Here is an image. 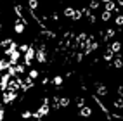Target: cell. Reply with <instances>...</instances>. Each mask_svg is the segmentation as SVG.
<instances>
[{
  "label": "cell",
  "instance_id": "1",
  "mask_svg": "<svg viewBox=\"0 0 123 121\" xmlns=\"http://www.w3.org/2000/svg\"><path fill=\"white\" fill-rule=\"evenodd\" d=\"M16 97H18V92H5L4 93V99H2V102L4 104H11V102H14L16 100Z\"/></svg>",
  "mask_w": 123,
  "mask_h": 121
},
{
  "label": "cell",
  "instance_id": "2",
  "mask_svg": "<svg viewBox=\"0 0 123 121\" xmlns=\"http://www.w3.org/2000/svg\"><path fill=\"white\" fill-rule=\"evenodd\" d=\"M21 52L19 50H12L9 55H7V57H9V61H11V64H18V61H19V57H21Z\"/></svg>",
  "mask_w": 123,
  "mask_h": 121
},
{
  "label": "cell",
  "instance_id": "3",
  "mask_svg": "<svg viewBox=\"0 0 123 121\" xmlns=\"http://www.w3.org/2000/svg\"><path fill=\"white\" fill-rule=\"evenodd\" d=\"M95 92H97V97H104V95H108V88L101 83H95Z\"/></svg>",
  "mask_w": 123,
  "mask_h": 121
},
{
  "label": "cell",
  "instance_id": "4",
  "mask_svg": "<svg viewBox=\"0 0 123 121\" xmlns=\"http://www.w3.org/2000/svg\"><path fill=\"white\" fill-rule=\"evenodd\" d=\"M35 57H37V61L38 62H45L47 61V54H45V50H42V48H37V54H35Z\"/></svg>",
  "mask_w": 123,
  "mask_h": 121
},
{
  "label": "cell",
  "instance_id": "5",
  "mask_svg": "<svg viewBox=\"0 0 123 121\" xmlns=\"http://www.w3.org/2000/svg\"><path fill=\"white\" fill-rule=\"evenodd\" d=\"M108 48H109V50H113L114 54H120V50L123 48V45H121V42H111Z\"/></svg>",
  "mask_w": 123,
  "mask_h": 121
},
{
  "label": "cell",
  "instance_id": "6",
  "mask_svg": "<svg viewBox=\"0 0 123 121\" xmlns=\"http://www.w3.org/2000/svg\"><path fill=\"white\" fill-rule=\"evenodd\" d=\"M24 28H26V24H24L21 19H18V21H16V24H14V31H16L18 35H21V33H23V31H24Z\"/></svg>",
  "mask_w": 123,
  "mask_h": 121
},
{
  "label": "cell",
  "instance_id": "7",
  "mask_svg": "<svg viewBox=\"0 0 123 121\" xmlns=\"http://www.w3.org/2000/svg\"><path fill=\"white\" fill-rule=\"evenodd\" d=\"M31 86H33V80H31L30 76H26L23 80V83H21V88H23V90H30Z\"/></svg>",
  "mask_w": 123,
  "mask_h": 121
},
{
  "label": "cell",
  "instance_id": "8",
  "mask_svg": "<svg viewBox=\"0 0 123 121\" xmlns=\"http://www.w3.org/2000/svg\"><path fill=\"white\" fill-rule=\"evenodd\" d=\"M35 54H37V50H35L33 47H30L28 52L24 54V61H33V59H35Z\"/></svg>",
  "mask_w": 123,
  "mask_h": 121
},
{
  "label": "cell",
  "instance_id": "9",
  "mask_svg": "<svg viewBox=\"0 0 123 121\" xmlns=\"http://www.w3.org/2000/svg\"><path fill=\"white\" fill-rule=\"evenodd\" d=\"M80 116H83V118H90L92 116V109L83 106V107H80Z\"/></svg>",
  "mask_w": 123,
  "mask_h": 121
},
{
  "label": "cell",
  "instance_id": "10",
  "mask_svg": "<svg viewBox=\"0 0 123 121\" xmlns=\"http://www.w3.org/2000/svg\"><path fill=\"white\" fill-rule=\"evenodd\" d=\"M9 66H11V61L9 59H0V75H2Z\"/></svg>",
  "mask_w": 123,
  "mask_h": 121
},
{
  "label": "cell",
  "instance_id": "11",
  "mask_svg": "<svg viewBox=\"0 0 123 121\" xmlns=\"http://www.w3.org/2000/svg\"><path fill=\"white\" fill-rule=\"evenodd\" d=\"M49 112H50V107H49L47 104H42V107L38 109V114L43 118V116H47V114H49Z\"/></svg>",
  "mask_w": 123,
  "mask_h": 121
},
{
  "label": "cell",
  "instance_id": "12",
  "mask_svg": "<svg viewBox=\"0 0 123 121\" xmlns=\"http://www.w3.org/2000/svg\"><path fill=\"white\" fill-rule=\"evenodd\" d=\"M113 106L116 107V109H123V97H118V99H114Z\"/></svg>",
  "mask_w": 123,
  "mask_h": 121
},
{
  "label": "cell",
  "instance_id": "13",
  "mask_svg": "<svg viewBox=\"0 0 123 121\" xmlns=\"http://www.w3.org/2000/svg\"><path fill=\"white\" fill-rule=\"evenodd\" d=\"M113 57H114V52H113V50H109V48H108V50H106V54H104V61L111 62V61H113Z\"/></svg>",
  "mask_w": 123,
  "mask_h": 121
},
{
  "label": "cell",
  "instance_id": "14",
  "mask_svg": "<svg viewBox=\"0 0 123 121\" xmlns=\"http://www.w3.org/2000/svg\"><path fill=\"white\" fill-rule=\"evenodd\" d=\"M11 45H12V40H11V38H5V40L0 42V47H2V48H9Z\"/></svg>",
  "mask_w": 123,
  "mask_h": 121
},
{
  "label": "cell",
  "instance_id": "15",
  "mask_svg": "<svg viewBox=\"0 0 123 121\" xmlns=\"http://www.w3.org/2000/svg\"><path fill=\"white\" fill-rule=\"evenodd\" d=\"M28 5H30V11H37L38 9V0H30V2H28Z\"/></svg>",
  "mask_w": 123,
  "mask_h": 121
},
{
  "label": "cell",
  "instance_id": "16",
  "mask_svg": "<svg viewBox=\"0 0 123 121\" xmlns=\"http://www.w3.org/2000/svg\"><path fill=\"white\" fill-rule=\"evenodd\" d=\"M28 76H30L31 80H35V78L40 76V73H38V69H30V71H28Z\"/></svg>",
  "mask_w": 123,
  "mask_h": 121
},
{
  "label": "cell",
  "instance_id": "17",
  "mask_svg": "<svg viewBox=\"0 0 123 121\" xmlns=\"http://www.w3.org/2000/svg\"><path fill=\"white\" fill-rule=\"evenodd\" d=\"M62 80H64L62 76H54V78H52V83H54L55 86H61V85H62Z\"/></svg>",
  "mask_w": 123,
  "mask_h": 121
},
{
  "label": "cell",
  "instance_id": "18",
  "mask_svg": "<svg viewBox=\"0 0 123 121\" xmlns=\"http://www.w3.org/2000/svg\"><path fill=\"white\" fill-rule=\"evenodd\" d=\"M59 104H61V107H68L69 106V99H68V97H61Z\"/></svg>",
  "mask_w": 123,
  "mask_h": 121
},
{
  "label": "cell",
  "instance_id": "19",
  "mask_svg": "<svg viewBox=\"0 0 123 121\" xmlns=\"http://www.w3.org/2000/svg\"><path fill=\"white\" fill-rule=\"evenodd\" d=\"M73 14H75L73 7H66V9H64V16H66V17H73Z\"/></svg>",
  "mask_w": 123,
  "mask_h": 121
},
{
  "label": "cell",
  "instance_id": "20",
  "mask_svg": "<svg viewBox=\"0 0 123 121\" xmlns=\"http://www.w3.org/2000/svg\"><path fill=\"white\" fill-rule=\"evenodd\" d=\"M101 19H102L104 23H108V21L111 19V12H108V11H104V12L101 14Z\"/></svg>",
  "mask_w": 123,
  "mask_h": 121
},
{
  "label": "cell",
  "instance_id": "21",
  "mask_svg": "<svg viewBox=\"0 0 123 121\" xmlns=\"http://www.w3.org/2000/svg\"><path fill=\"white\" fill-rule=\"evenodd\" d=\"M28 48H30V45H28V43H23V45H19V47H18V50H19L21 54H26V52H28Z\"/></svg>",
  "mask_w": 123,
  "mask_h": 121
},
{
  "label": "cell",
  "instance_id": "22",
  "mask_svg": "<svg viewBox=\"0 0 123 121\" xmlns=\"http://www.w3.org/2000/svg\"><path fill=\"white\" fill-rule=\"evenodd\" d=\"M81 16H83V12H81V11H75V14H73V21H80L81 19Z\"/></svg>",
  "mask_w": 123,
  "mask_h": 121
},
{
  "label": "cell",
  "instance_id": "23",
  "mask_svg": "<svg viewBox=\"0 0 123 121\" xmlns=\"http://www.w3.org/2000/svg\"><path fill=\"white\" fill-rule=\"evenodd\" d=\"M114 68H116V69L123 68V59H121V57H116V59H114Z\"/></svg>",
  "mask_w": 123,
  "mask_h": 121
},
{
  "label": "cell",
  "instance_id": "24",
  "mask_svg": "<svg viewBox=\"0 0 123 121\" xmlns=\"http://www.w3.org/2000/svg\"><path fill=\"white\" fill-rule=\"evenodd\" d=\"M114 35H116V31H114L113 28H109L108 31H106V38H113Z\"/></svg>",
  "mask_w": 123,
  "mask_h": 121
},
{
  "label": "cell",
  "instance_id": "25",
  "mask_svg": "<svg viewBox=\"0 0 123 121\" xmlns=\"http://www.w3.org/2000/svg\"><path fill=\"white\" fill-rule=\"evenodd\" d=\"M116 26H123V14L116 16Z\"/></svg>",
  "mask_w": 123,
  "mask_h": 121
},
{
  "label": "cell",
  "instance_id": "26",
  "mask_svg": "<svg viewBox=\"0 0 123 121\" xmlns=\"http://www.w3.org/2000/svg\"><path fill=\"white\" fill-rule=\"evenodd\" d=\"M31 116H33V114H31L30 111H24V112H21V118H23V119H28V118H31Z\"/></svg>",
  "mask_w": 123,
  "mask_h": 121
},
{
  "label": "cell",
  "instance_id": "27",
  "mask_svg": "<svg viewBox=\"0 0 123 121\" xmlns=\"http://www.w3.org/2000/svg\"><path fill=\"white\" fill-rule=\"evenodd\" d=\"M90 9H99V2H97V0H92V2H90Z\"/></svg>",
  "mask_w": 123,
  "mask_h": 121
},
{
  "label": "cell",
  "instance_id": "28",
  "mask_svg": "<svg viewBox=\"0 0 123 121\" xmlns=\"http://www.w3.org/2000/svg\"><path fill=\"white\" fill-rule=\"evenodd\" d=\"M85 106V99H78V107H83Z\"/></svg>",
  "mask_w": 123,
  "mask_h": 121
},
{
  "label": "cell",
  "instance_id": "29",
  "mask_svg": "<svg viewBox=\"0 0 123 121\" xmlns=\"http://www.w3.org/2000/svg\"><path fill=\"white\" fill-rule=\"evenodd\" d=\"M118 93H120V97H123V86H118Z\"/></svg>",
  "mask_w": 123,
  "mask_h": 121
},
{
  "label": "cell",
  "instance_id": "30",
  "mask_svg": "<svg viewBox=\"0 0 123 121\" xmlns=\"http://www.w3.org/2000/svg\"><path fill=\"white\" fill-rule=\"evenodd\" d=\"M118 5H123V0H118Z\"/></svg>",
  "mask_w": 123,
  "mask_h": 121
},
{
  "label": "cell",
  "instance_id": "31",
  "mask_svg": "<svg viewBox=\"0 0 123 121\" xmlns=\"http://www.w3.org/2000/svg\"><path fill=\"white\" fill-rule=\"evenodd\" d=\"M102 2H104V4H106V2H109V0H102Z\"/></svg>",
  "mask_w": 123,
  "mask_h": 121
},
{
  "label": "cell",
  "instance_id": "32",
  "mask_svg": "<svg viewBox=\"0 0 123 121\" xmlns=\"http://www.w3.org/2000/svg\"><path fill=\"white\" fill-rule=\"evenodd\" d=\"M0 107H2V100H0Z\"/></svg>",
  "mask_w": 123,
  "mask_h": 121
},
{
  "label": "cell",
  "instance_id": "33",
  "mask_svg": "<svg viewBox=\"0 0 123 121\" xmlns=\"http://www.w3.org/2000/svg\"><path fill=\"white\" fill-rule=\"evenodd\" d=\"M31 121H38V119H31Z\"/></svg>",
  "mask_w": 123,
  "mask_h": 121
}]
</instances>
